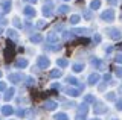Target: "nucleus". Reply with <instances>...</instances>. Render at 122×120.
<instances>
[{
	"mask_svg": "<svg viewBox=\"0 0 122 120\" xmlns=\"http://www.w3.org/2000/svg\"><path fill=\"white\" fill-rule=\"evenodd\" d=\"M101 18H102V20H105V21H113L114 20V11L113 9L104 11V12L101 14Z\"/></svg>",
	"mask_w": 122,
	"mask_h": 120,
	"instance_id": "f257e3e1",
	"label": "nucleus"
},
{
	"mask_svg": "<svg viewBox=\"0 0 122 120\" xmlns=\"http://www.w3.org/2000/svg\"><path fill=\"white\" fill-rule=\"evenodd\" d=\"M49 64H51V61H49L46 56H40V58H38V67H40V69H47Z\"/></svg>",
	"mask_w": 122,
	"mask_h": 120,
	"instance_id": "f03ea898",
	"label": "nucleus"
},
{
	"mask_svg": "<svg viewBox=\"0 0 122 120\" xmlns=\"http://www.w3.org/2000/svg\"><path fill=\"white\" fill-rule=\"evenodd\" d=\"M108 32H110V38L112 40H121L122 38V33L119 29H110Z\"/></svg>",
	"mask_w": 122,
	"mask_h": 120,
	"instance_id": "7ed1b4c3",
	"label": "nucleus"
},
{
	"mask_svg": "<svg viewBox=\"0 0 122 120\" xmlns=\"http://www.w3.org/2000/svg\"><path fill=\"white\" fill-rule=\"evenodd\" d=\"M52 14H53V11H52V3L44 5V8H43V15H44V17H51Z\"/></svg>",
	"mask_w": 122,
	"mask_h": 120,
	"instance_id": "20e7f679",
	"label": "nucleus"
},
{
	"mask_svg": "<svg viewBox=\"0 0 122 120\" xmlns=\"http://www.w3.org/2000/svg\"><path fill=\"white\" fill-rule=\"evenodd\" d=\"M23 14H25L26 17H34L35 15V9H34V6H25Z\"/></svg>",
	"mask_w": 122,
	"mask_h": 120,
	"instance_id": "39448f33",
	"label": "nucleus"
},
{
	"mask_svg": "<svg viewBox=\"0 0 122 120\" xmlns=\"http://www.w3.org/2000/svg\"><path fill=\"white\" fill-rule=\"evenodd\" d=\"M58 40H60V37H58L56 32H49L47 33V41L49 43H58Z\"/></svg>",
	"mask_w": 122,
	"mask_h": 120,
	"instance_id": "423d86ee",
	"label": "nucleus"
},
{
	"mask_svg": "<svg viewBox=\"0 0 122 120\" xmlns=\"http://www.w3.org/2000/svg\"><path fill=\"white\" fill-rule=\"evenodd\" d=\"M99 79H101V76H99L98 73H93V74H90L89 76V84L90 85H95V84H98Z\"/></svg>",
	"mask_w": 122,
	"mask_h": 120,
	"instance_id": "0eeeda50",
	"label": "nucleus"
},
{
	"mask_svg": "<svg viewBox=\"0 0 122 120\" xmlns=\"http://www.w3.org/2000/svg\"><path fill=\"white\" fill-rule=\"evenodd\" d=\"M66 94L69 96H72V97H76V96H79V90H76V88H66Z\"/></svg>",
	"mask_w": 122,
	"mask_h": 120,
	"instance_id": "6e6552de",
	"label": "nucleus"
},
{
	"mask_svg": "<svg viewBox=\"0 0 122 120\" xmlns=\"http://www.w3.org/2000/svg\"><path fill=\"white\" fill-rule=\"evenodd\" d=\"M56 106H58V105H56V102H53V100H46V102H44V108H46V110H55Z\"/></svg>",
	"mask_w": 122,
	"mask_h": 120,
	"instance_id": "1a4fd4ad",
	"label": "nucleus"
},
{
	"mask_svg": "<svg viewBox=\"0 0 122 120\" xmlns=\"http://www.w3.org/2000/svg\"><path fill=\"white\" fill-rule=\"evenodd\" d=\"M2 112L5 115H11L14 112V110H12V106H9V105H5V106H3V110H2Z\"/></svg>",
	"mask_w": 122,
	"mask_h": 120,
	"instance_id": "9d476101",
	"label": "nucleus"
},
{
	"mask_svg": "<svg viewBox=\"0 0 122 120\" xmlns=\"http://www.w3.org/2000/svg\"><path fill=\"white\" fill-rule=\"evenodd\" d=\"M21 79H23L21 74H15V73H14V74H9V81H11V82H20Z\"/></svg>",
	"mask_w": 122,
	"mask_h": 120,
	"instance_id": "9b49d317",
	"label": "nucleus"
},
{
	"mask_svg": "<svg viewBox=\"0 0 122 120\" xmlns=\"http://www.w3.org/2000/svg\"><path fill=\"white\" fill-rule=\"evenodd\" d=\"M30 41H32V43H41V41H43V37H41L40 33H35V35H30Z\"/></svg>",
	"mask_w": 122,
	"mask_h": 120,
	"instance_id": "f8f14e48",
	"label": "nucleus"
},
{
	"mask_svg": "<svg viewBox=\"0 0 122 120\" xmlns=\"http://www.w3.org/2000/svg\"><path fill=\"white\" fill-rule=\"evenodd\" d=\"M28 65V61L26 59H17L15 61V67H18V69H23V67Z\"/></svg>",
	"mask_w": 122,
	"mask_h": 120,
	"instance_id": "ddd939ff",
	"label": "nucleus"
},
{
	"mask_svg": "<svg viewBox=\"0 0 122 120\" xmlns=\"http://www.w3.org/2000/svg\"><path fill=\"white\" fill-rule=\"evenodd\" d=\"M14 93H15V88H9V90H6V94H5V100H9V99H12Z\"/></svg>",
	"mask_w": 122,
	"mask_h": 120,
	"instance_id": "4468645a",
	"label": "nucleus"
},
{
	"mask_svg": "<svg viewBox=\"0 0 122 120\" xmlns=\"http://www.w3.org/2000/svg\"><path fill=\"white\" fill-rule=\"evenodd\" d=\"M61 74H63V72H61L60 69H55V70H52V72L49 73V76H51V78H60Z\"/></svg>",
	"mask_w": 122,
	"mask_h": 120,
	"instance_id": "2eb2a0df",
	"label": "nucleus"
},
{
	"mask_svg": "<svg viewBox=\"0 0 122 120\" xmlns=\"http://www.w3.org/2000/svg\"><path fill=\"white\" fill-rule=\"evenodd\" d=\"M87 111H89V108H87V105L84 103V105H81V106H79V110H78V115H86L87 114Z\"/></svg>",
	"mask_w": 122,
	"mask_h": 120,
	"instance_id": "dca6fc26",
	"label": "nucleus"
},
{
	"mask_svg": "<svg viewBox=\"0 0 122 120\" xmlns=\"http://www.w3.org/2000/svg\"><path fill=\"white\" fill-rule=\"evenodd\" d=\"M56 64H58V67H61V69H64V67H67L69 65V62H67V59H64V58H61L56 61Z\"/></svg>",
	"mask_w": 122,
	"mask_h": 120,
	"instance_id": "f3484780",
	"label": "nucleus"
},
{
	"mask_svg": "<svg viewBox=\"0 0 122 120\" xmlns=\"http://www.w3.org/2000/svg\"><path fill=\"white\" fill-rule=\"evenodd\" d=\"M89 29H73L72 33H78V35H84V33H89Z\"/></svg>",
	"mask_w": 122,
	"mask_h": 120,
	"instance_id": "a211bd4d",
	"label": "nucleus"
},
{
	"mask_svg": "<svg viewBox=\"0 0 122 120\" xmlns=\"http://www.w3.org/2000/svg\"><path fill=\"white\" fill-rule=\"evenodd\" d=\"M72 69H73V72L79 73V72H82V70H84V65L82 64H73V65H72Z\"/></svg>",
	"mask_w": 122,
	"mask_h": 120,
	"instance_id": "6ab92c4d",
	"label": "nucleus"
},
{
	"mask_svg": "<svg viewBox=\"0 0 122 120\" xmlns=\"http://www.w3.org/2000/svg\"><path fill=\"white\" fill-rule=\"evenodd\" d=\"M6 33H8V37H9V38H12V40H17L18 38V37H17V32H15L14 29H9Z\"/></svg>",
	"mask_w": 122,
	"mask_h": 120,
	"instance_id": "aec40b11",
	"label": "nucleus"
},
{
	"mask_svg": "<svg viewBox=\"0 0 122 120\" xmlns=\"http://www.w3.org/2000/svg\"><path fill=\"white\" fill-rule=\"evenodd\" d=\"M99 6H101V2H99V0H93V2L90 3V8L92 9H98Z\"/></svg>",
	"mask_w": 122,
	"mask_h": 120,
	"instance_id": "412c9836",
	"label": "nucleus"
},
{
	"mask_svg": "<svg viewBox=\"0 0 122 120\" xmlns=\"http://www.w3.org/2000/svg\"><path fill=\"white\" fill-rule=\"evenodd\" d=\"M55 120H67V115L64 112H58V114H55Z\"/></svg>",
	"mask_w": 122,
	"mask_h": 120,
	"instance_id": "4be33fe9",
	"label": "nucleus"
},
{
	"mask_svg": "<svg viewBox=\"0 0 122 120\" xmlns=\"http://www.w3.org/2000/svg\"><path fill=\"white\" fill-rule=\"evenodd\" d=\"M67 11H69V6H67V5H61L60 8H58V12H60V14H66Z\"/></svg>",
	"mask_w": 122,
	"mask_h": 120,
	"instance_id": "5701e85b",
	"label": "nucleus"
},
{
	"mask_svg": "<svg viewBox=\"0 0 122 120\" xmlns=\"http://www.w3.org/2000/svg\"><path fill=\"white\" fill-rule=\"evenodd\" d=\"M70 23L72 24H78L79 23V15H72L70 17Z\"/></svg>",
	"mask_w": 122,
	"mask_h": 120,
	"instance_id": "b1692460",
	"label": "nucleus"
},
{
	"mask_svg": "<svg viewBox=\"0 0 122 120\" xmlns=\"http://www.w3.org/2000/svg\"><path fill=\"white\" fill-rule=\"evenodd\" d=\"M67 82H69L70 85H76V84H78L76 78H73V76H69V78H67Z\"/></svg>",
	"mask_w": 122,
	"mask_h": 120,
	"instance_id": "393cba45",
	"label": "nucleus"
},
{
	"mask_svg": "<svg viewBox=\"0 0 122 120\" xmlns=\"http://www.w3.org/2000/svg\"><path fill=\"white\" fill-rule=\"evenodd\" d=\"M84 100H86V102H95V97L90 96V94H87L86 97H84Z\"/></svg>",
	"mask_w": 122,
	"mask_h": 120,
	"instance_id": "a878e982",
	"label": "nucleus"
},
{
	"mask_svg": "<svg viewBox=\"0 0 122 120\" xmlns=\"http://www.w3.org/2000/svg\"><path fill=\"white\" fill-rule=\"evenodd\" d=\"M95 112L96 114H102V112H105V108H95Z\"/></svg>",
	"mask_w": 122,
	"mask_h": 120,
	"instance_id": "bb28decb",
	"label": "nucleus"
},
{
	"mask_svg": "<svg viewBox=\"0 0 122 120\" xmlns=\"http://www.w3.org/2000/svg\"><path fill=\"white\" fill-rule=\"evenodd\" d=\"M114 61H116V62H121V64H122V53H119V55H117L116 58H114Z\"/></svg>",
	"mask_w": 122,
	"mask_h": 120,
	"instance_id": "cd10ccee",
	"label": "nucleus"
},
{
	"mask_svg": "<svg viewBox=\"0 0 122 120\" xmlns=\"http://www.w3.org/2000/svg\"><path fill=\"white\" fill-rule=\"evenodd\" d=\"M14 24L17 26V28H21V23H20V20H18V18H14Z\"/></svg>",
	"mask_w": 122,
	"mask_h": 120,
	"instance_id": "c85d7f7f",
	"label": "nucleus"
},
{
	"mask_svg": "<svg viewBox=\"0 0 122 120\" xmlns=\"http://www.w3.org/2000/svg\"><path fill=\"white\" fill-rule=\"evenodd\" d=\"M107 100H114V94H113V93H108V94H107Z\"/></svg>",
	"mask_w": 122,
	"mask_h": 120,
	"instance_id": "c756f323",
	"label": "nucleus"
},
{
	"mask_svg": "<svg viewBox=\"0 0 122 120\" xmlns=\"http://www.w3.org/2000/svg\"><path fill=\"white\" fill-rule=\"evenodd\" d=\"M116 108H117V110H122V99L116 102Z\"/></svg>",
	"mask_w": 122,
	"mask_h": 120,
	"instance_id": "7c9ffc66",
	"label": "nucleus"
},
{
	"mask_svg": "<svg viewBox=\"0 0 122 120\" xmlns=\"http://www.w3.org/2000/svg\"><path fill=\"white\" fill-rule=\"evenodd\" d=\"M116 74L117 76H122V67H117L116 69Z\"/></svg>",
	"mask_w": 122,
	"mask_h": 120,
	"instance_id": "2f4dec72",
	"label": "nucleus"
},
{
	"mask_svg": "<svg viewBox=\"0 0 122 120\" xmlns=\"http://www.w3.org/2000/svg\"><path fill=\"white\" fill-rule=\"evenodd\" d=\"M17 114L20 115V117H23V115L26 114V111H25V110H18V111H17Z\"/></svg>",
	"mask_w": 122,
	"mask_h": 120,
	"instance_id": "473e14b6",
	"label": "nucleus"
},
{
	"mask_svg": "<svg viewBox=\"0 0 122 120\" xmlns=\"http://www.w3.org/2000/svg\"><path fill=\"white\" fill-rule=\"evenodd\" d=\"M3 90H6V84L5 82H0V91H3Z\"/></svg>",
	"mask_w": 122,
	"mask_h": 120,
	"instance_id": "72a5a7b5",
	"label": "nucleus"
},
{
	"mask_svg": "<svg viewBox=\"0 0 122 120\" xmlns=\"http://www.w3.org/2000/svg\"><path fill=\"white\" fill-rule=\"evenodd\" d=\"M107 2H108L110 5H117V3H119V0H107Z\"/></svg>",
	"mask_w": 122,
	"mask_h": 120,
	"instance_id": "f704fd0d",
	"label": "nucleus"
},
{
	"mask_svg": "<svg viewBox=\"0 0 122 120\" xmlns=\"http://www.w3.org/2000/svg\"><path fill=\"white\" fill-rule=\"evenodd\" d=\"M93 41H95V43H99V41H101V37H99V35H95L93 37Z\"/></svg>",
	"mask_w": 122,
	"mask_h": 120,
	"instance_id": "c9c22d12",
	"label": "nucleus"
},
{
	"mask_svg": "<svg viewBox=\"0 0 122 120\" xmlns=\"http://www.w3.org/2000/svg\"><path fill=\"white\" fill-rule=\"evenodd\" d=\"M104 79H105V81H110V79H112V74H108V73L104 74Z\"/></svg>",
	"mask_w": 122,
	"mask_h": 120,
	"instance_id": "e433bc0d",
	"label": "nucleus"
},
{
	"mask_svg": "<svg viewBox=\"0 0 122 120\" xmlns=\"http://www.w3.org/2000/svg\"><path fill=\"white\" fill-rule=\"evenodd\" d=\"M52 88H53V90H60V84H53Z\"/></svg>",
	"mask_w": 122,
	"mask_h": 120,
	"instance_id": "4c0bfd02",
	"label": "nucleus"
},
{
	"mask_svg": "<svg viewBox=\"0 0 122 120\" xmlns=\"http://www.w3.org/2000/svg\"><path fill=\"white\" fill-rule=\"evenodd\" d=\"M32 82H34L32 78H28V85H32Z\"/></svg>",
	"mask_w": 122,
	"mask_h": 120,
	"instance_id": "58836bf2",
	"label": "nucleus"
},
{
	"mask_svg": "<svg viewBox=\"0 0 122 120\" xmlns=\"http://www.w3.org/2000/svg\"><path fill=\"white\" fill-rule=\"evenodd\" d=\"M0 23H2V24H5V23H6V20H5V18H3L2 15H0Z\"/></svg>",
	"mask_w": 122,
	"mask_h": 120,
	"instance_id": "ea45409f",
	"label": "nucleus"
},
{
	"mask_svg": "<svg viewBox=\"0 0 122 120\" xmlns=\"http://www.w3.org/2000/svg\"><path fill=\"white\" fill-rule=\"evenodd\" d=\"M84 15H86V18H90V17H92V14L89 12V11H87V12H86V14H84Z\"/></svg>",
	"mask_w": 122,
	"mask_h": 120,
	"instance_id": "a19ab883",
	"label": "nucleus"
},
{
	"mask_svg": "<svg viewBox=\"0 0 122 120\" xmlns=\"http://www.w3.org/2000/svg\"><path fill=\"white\" fill-rule=\"evenodd\" d=\"M112 50H113V47H107V49H105V52H107V53H110Z\"/></svg>",
	"mask_w": 122,
	"mask_h": 120,
	"instance_id": "79ce46f5",
	"label": "nucleus"
},
{
	"mask_svg": "<svg viewBox=\"0 0 122 120\" xmlns=\"http://www.w3.org/2000/svg\"><path fill=\"white\" fill-rule=\"evenodd\" d=\"M2 32H3V29H2V28H0V33H2Z\"/></svg>",
	"mask_w": 122,
	"mask_h": 120,
	"instance_id": "37998d69",
	"label": "nucleus"
},
{
	"mask_svg": "<svg viewBox=\"0 0 122 120\" xmlns=\"http://www.w3.org/2000/svg\"><path fill=\"white\" fill-rule=\"evenodd\" d=\"M92 120H99V119H92Z\"/></svg>",
	"mask_w": 122,
	"mask_h": 120,
	"instance_id": "c03bdc74",
	"label": "nucleus"
},
{
	"mask_svg": "<svg viewBox=\"0 0 122 120\" xmlns=\"http://www.w3.org/2000/svg\"><path fill=\"white\" fill-rule=\"evenodd\" d=\"M113 120H119V119H113Z\"/></svg>",
	"mask_w": 122,
	"mask_h": 120,
	"instance_id": "a18cd8bd",
	"label": "nucleus"
},
{
	"mask_svg": "<svg viewBox=\"0 0 122 120\" xmlns=\"http://www.w3.org/2000/svg\"><path fill=\"white\" fill-rule=\"evenodd\" d=\"M64 2H69V0H64Z\"/></svg>",
	"mask_w": 122,
	"mask_h": 120,
	"instance_id": "49530a36",
	"label": "nucleus"
},
{
	"mask_svg": "<svg viewBox=\"0 0 122 120\" xmlns=\"http://www.w3.org/2000/svg\"><path fill=\"white\" fill-rule=\"evenodd\" d=\"M0 76H2V73H0Z\"/></svg>",
	"mask_w": 122,
	"mask_h": 120,
	"instance_id": "de8ad7c7",
	"label": "nucleus"
},
{
	"mask_svg": "<svg viewBox=\"0 0 122 120\" xmlns=\"http://www.w3.org/2000/svg\"><path fill=\"white\" fill-rule=\"evenodd\" d=\"M121 49H122V46H121Z\"/></svg>",
	"mask_w": 122,
	"mask_h": 120,
	"instance_id": "09e8293b",
	"label": "nucleus"
}]
</instances>
